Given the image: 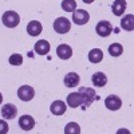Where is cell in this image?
<instances>
[{
    "label": "cell",
    "mask_w": 134,
    "mask_h": 134,
    "mask_svg": "<svg viewBox=\"0 0 134 134\" xmlns=\"http://www.w3.org/2000/svg\"><path fill=\"white\" fill-rule=\"evenodd\" d=\"M78 93H79L83 98V109H87L98 98V95L95 94V90L91 87H81Z\"/></svg>",
    "instance_id": "1"
},
{
    "label": "cell",
    "mask_w": 134,
    "mask_h": 134,
    "mask_svg": "<svg viewBox=\"0 0 134 134\" xmlns=\"http://www.w3.org/2000/svg\"><path fill=\"white\" fill-rule=\"evenodd\" d=\"M2 21L5 27L15 28L20 23V16H19L18 12H15V11H7V12H4L3 16H2Z\"/></svg>",
    "instance_id": "2"
},
{
    "label": "cell",
    "mask_w": 134,
    "mask_h": 134,
    "mask_svg": "<svg viewBox=\"0 0 134 134\" xmlns=\"http://www.w3.org/2000/svg\"><path fill=\"white\" fill-rule=\"evenodd\" d=\"M54 30L58 34H67L71 30V21L66 18H58L54 21Z\"/></svg>",
    "instance_id": "3"
},
{
    "label": "cell",
    "mask_w": 134,
    "mask_h": 134,
    "mask_svg": "<svg viewBox=\"0 0 134 134\" xmlns=\"http://www.w3.org/2000/svg\"><path fill=\"white\" fill-rule=\"evenodd\" d=\"M18 97L20 100H24V102H28V100H32V98L35 97V90L28 86V85H24V86H20L19 90H18Z\"/></svg>",
    "instance_id": "4"
},
{
    "label": "cell",
    "mask_w": 134,
    "mask_h": 134,
    "mask_svg": "<svg viewBox=\"0 0 134 134\" xmlns=\"http://www.w3.org/2000/svg\"><path fill=\"white\" fill-rule=\"evenodd\" d=\"M88 20H90V15L85 9H76L72 12V21L78 26H83L88 23Z\"/></svg>",
    "instance_id": "5"
},
{
    "label": "cell",
    "mask_w": 134,
    "mask_h": 134,
    "mask_svg": "<svg viewBox=\"0 0 134 134\" xmlns=\"http://www.w3.org/2000/svg\"><path fill=\"white\" fill-rule=\"evenodd\" d=\"M95 31L99 36L102 38H107L111 32H113V26H111L110 21H106V20H100L99 23L97 24L95 27Z\"/></svg>",
    "instance_id": "6"
},
{
    "label": "cell",
    "mask_w": 134,
    "mask_h": 134,
    "mask_svg": "<svg viewBox=\"0 0 134 134\" xmlns=\"http://www.w3.org/2000/svg\"><path fill=\"white\" fill-rule=\"evenodd\" d=\"M105 105H106V107H107L109 110L115 111V110H119V109H121L122 100H121V98L117 97V95H109V97L106 98V100H105Z\"/></svg>",
    "instance_id": "7"
},
{
    "label": "cell",
    "mask_w": 134,
    "mask_h": 134,
    "mask_svg": "<svg viewBox=\"0 0 134 134\" xmlns=\"http://www.w3.org/2000/svg\"><path fill=\"white\" fill-rule=\"evenodd\" d=\"M19 126H20V129L30 131V130L34 129V126H35V119L31 115H21L19 118Z\"/></svg>",
    "instance_id": "8"
},
{
    "label": "cell",
    "mask_w": 134,
    "mask_h": 134,
    "mask_svg": "<svg viewBox=\"0 0 134 134\" xmlns=\"http://www.w3.org/2000/svg\"><path fill=\"white\" fill-rule=\"evenodd\" d=\"M16 114H18V107L12 103H7L2 107V115L5 119H12L16 117Z\"/></svg>",
    "instance_id": "9"
},
{
    "label": "cell",
    "mask_w": 134,
    "mask_h": 134,
    "mask_svg": "<svg viewBox=\"0 0 134 134\" xmlns=\"http://www.w3.org/2000/svg\"><path fill=\"white\" fill-rule=\"evenodd\" d=\"M126 5H127L126 0H114V3L111 4V11L115 16H121L126 11Z\"/></svg>",
    "instance_id": "10"
},
{
    "label": "cell",
    "mask_w": 134,
    "mask_h": 134,
    "mask_svg": "<svg viewBox=\"0 0 134 134\" xmlns=\"http://www.w3.org/2000/svg\"><path fill=\"white\" fill-rule=\"evenodd\" d=\"M57 54H58V57L63 60H67V59H70L71 58V55H72V48L69 46V44H59L58 48H57Z\"/></svg>",
    "instance_id": "11"
},
{
    "label": "cell",
    "mask_w": 134,
    "mask_h": 134,
    "mask_svg": "<svg viewBox=\"0 0 134 134\" xmlns=\"http://www.w3.org/2000/svg\"><path fill=\"white\" fill-rule=\"evenodd\" d=\"M67 105H69L70 107H72V109L83 105V98H82V95L78 93V91L69 94V97H67Z\"/></svg>",
    "instance_id": "12"
},
{
    "label": "cell",
    "mask_w": 134,
    "mask_h": 134,
    "mask_svg": "<svg viewBox=\"0 0 134 134\" xmlns=\"http://www.w3.org/2000/svg\"><path fill=\"white\" fill-rule=\"evenodd\" d=\"M50 110H51V113L54 115H62V114L66 113L67 106H66V103L63 102V100H54V102L51 103Z\"/></svg>",
    "instance_id": "13"
},
{
    "label": "cell",
    "mask_w": 134,
    "mask_h": 134,
    "mask_svg": "<svg viewBox=\"0 0 134 134\" xmlns=\"http://www.w3.org/2000/svg\"><path fill=\"white\" fill-rule=\"evenodd\" d=\"M50 43L47 42V40H38L36 43H35V46H34V50H35V52L36 54H39V55H47L48 52H50Z\"/></svg>",
    "instance_id": "14"
},
{
    "label": "cell",
    "mask_w": 134,
    "mask_h": 134,
    "mask_svg": "<svg viewBox=\"0 0 134 134\" xmlns=\"http://www.w3.org/2000/svg\"><path fill=\"white\" fill-rule=\"evenodd\" d=\"M42 31H43V26H42L40 21H38V20L30 21L28 26H27V32L30 34L31 36H38Z\"/></svg>",
    "instance_id": "15"
},
{
    "label": "cell",
    "mask_w": 134,
    "mask_h": 134,
    "mask_svg": "<svg viewBox=\"0 0 134 134\" xmlns=\"http://www.w3.org/2000/svg\"><path fill=\"white\" fill-rule=\"evenodd\" d=\"M79 81H81V78L79 75H78L76 72H69L66 76H64V86L66 87H75L79 85Z\"/></svg>",
    "instance_id": "16"
},
{
    "label": "cell",
    "mask_w": 134,
    "mask_h": 134,
    "mask_svg": "<svg viewBox=\"0 0 134 134\" xmlns=\"http://www.w3.org/2000/svg\"><path fill=\"white\" fill-rule=\"evenodd\" d=\"M121 27L124 28L125 31H133L134 30V15L133 14H129L126 16L122 18L121 20Z\"/></svg>",
    "instance_id": "17"
},
{
    "label": "cell",
    "mask_w": 134,
    "mask_h": 134,
    "mask_svg": "<svg viewBox=\"0 0 134 134\" xmlns=\"http://www.w3.org/2000/svg\"><path fill=\"white\" fill-rule=\"evenodd\" d=\"M91 81H93V85H94V86H97V87H103V86H106V83H107V76H106L103 72L98 71V72H95V74L93 75Z\"/></svg>",
    "instance_id": "18"
},
{
    "label": "cell",
    "mask_w": 134,
    "mask_h": 134,
    "mask_svg": "<svg viewBox=\"0 0 134 134\" xmlns=\"http://www.w3.org/2000/svg\"><path fill=\"white\" fill-rule=\"evenodd\" d=\"M103 59V52L99 48H93L90 52H88V60L91 63H99Z\"/></svg>",
    "instance_id": "19"
},
{
    "label": "cell",
    "mask_w": 134,
    "mask_h": 134,
    "mask_svg": "<svg viewBox=\"0 0 134 134\" xmlns=\"http://www.w3.org/2000/svg\"><path fill=\"white\" fill-rule=\"evenodd\" d=\"M124 52V47L121 46L119 43H111L109 46V54L111 57H119Z\"/></svg>",
    "instance_id": "20"
},
{
    "label": "cell",
    "mask_w": 134,
    "mask_h": 134,
    "mask_svg": "<svg viewBox=\"0 0 134 134\" xmlns=\"http://www.w3.org/2000/svg\"><path fill=\"white\" fill-rule=\"evenodd\" d=\"M81 133V127L75 122H69L64 127V134H79Z\"/></svg>",
    "instance_id": "21"
},
{
    "label": "cell",
    "mask_w": 134,
    "mask_h": 134,
    "mask_svg": "<svg viewBox=\"0 0 134 134\" xmlns=\"http://www.w3.org/2000/svg\"><path fill=\"white\" fill-rule=\"evenodd\" d=\"M62 8L66 11V12H74L75 8H76V2L75 0H63Z\"/></svg>",
    "instance_id": "22"
},
{
    "label": "cell",
    "mask_w": 134,
    "mask_h": 134,
    "mask_svg": "<svg viewBox=\"0 0 134 134\" xmlns=\"http://www.w3.org/2000/svg\"><path fill=\"white\" fill-rule=\"evenodd\" d=\"M23 63V57H21L20 54H12L9 57V64L12 66H20Z\"/></svg>",
    "instance_id": "23"
},
{
    "label": "cell",
    "mask_w": 134,
    "mask_h": 134,
    "mask_svg": "<svg viewBox=\"0 0 134 134\" xmlns=\"http://www.w3.org/2000/svg\"><path fill=\"white\" fill-rule=\"evenodd\" d=\"M8 124L4 121V119H0V134H5L8 133Z\"/></svg>",
    "instance_id": "24"
},
{
    "label": "cell",
    "mask_w": 134,
    "mask_h": 134,
    "mask_svg": "<svg viewBox=\"0 0 134 134\" xmlns=\"http://www.w3.org/2000/svg\"><path fill=\"white\" fill-rule=\"evenodd\" d=\"M94 0H83V3H87V4H90V3H93Z\"/></svg>",
    "instance_id": "25"
},
{
    "label": "cell",
    "mask_w": 134,
    "mask_h": 134,
    "mask_svg": "<svg viewBox=\"0 0 134 134\" xmlns=\"http://www.w3.org/2000/svg\"><path fill=\"white\" fill-rule=\"evenodd\" d=\"M2 102H3V95H2V93H0V105H2Z\"/></svg>",
    "instance_id": "26"
}]
</instances>
